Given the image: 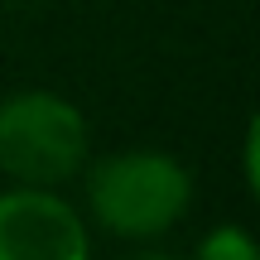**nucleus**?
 I'll use <instances>...</instances> for the list:
<instances>
[{
  "mask_svg": "<svg viewBox=\"0 0 260 260\" xmlns=\"http://www.w3.org/2000/svg\"><path fill=\"white\" fill-rule=\"evenodd\" d=\"M82 217L116 241L145 246L164 241L193 212V169L174 149L130 145L102 159H87L82 174Z\"/></svg>",
  "mask_w": 260,
  "mask_h": 260,
  "instance_id": "obj_1",
  "label": "nucleus"
},
{
  "mask_svg": "<svg viewBox=\"0 0 260 260\" xmlns=\"http://www.w3.org/2000/svg\"><path fill=\"white\" fill-rule=\"evenodd\" d=\"M92 159L82 106L48 87L0 96V174L29 188H68Z\"/></svg>",
  "mask_w": 260,
  "mask_h": 260,
  "instance_id": "obj_2",
  "label": "nucleus"
},
{
  "mask_svg": "<svg viewBox=\"0 0 260 260\" xmlns=\"http://www.w3.org/2000/svg\"><path fill=\"white\" fill-rule=\"evenodd\" d=\"M0 260H92V222L63 188L10 183L0 193Z\"/></svg>",
  "mask_w": 260,
  "mask_h": 260,
  "instance_id": "obj_3",
  "label": "nucleus"
},
{
  "mask_svg": "<svg viewBox=\"0 0 260 260\" xmlns=\"http://www.w3.org/2000/svg\"><path fill=\"white\" fill-rule=\"evenodd\" d=\"M193 260H255V236L241 222H217L193 246Z\"/></svg>",
  "mask_w": 260,
  "mask_h": 260,
  "instance_id": "obj_4",
  "label": "nucleus"
},
{
  "mask_svg": "<svg viewBox=\"0 0 260 260\" xmlns=\"http://www.w3.org/2000/svg\"><path fill=\"white\" fill-rule=\"evenodd\" d=\"M255 135H260V121L251 116L246 121V140H241V174H246V188H260V174H255Z\"/></svg>",
  "mask_w": 260,
  "mask_h": 260,
  "instance_id": "obj_5",
  "label": "nucleus"
},
{
  "mask_svg": "<svg viewBox=\"0 0 260 260\" xmlns=\"http://www.w3.org/2000/svg\"><path fill=\"white\" fill-rule=\"evenodd\" d=\"M130 260H178V255H169V251H159V246H149V241H145V246H140V251L130 255Z\"/></svg>",
  "mask_w": 260,
  "mask_h": 260,
  "instance_id": "obj_6",
  "label": "nucleus"
}]
</instances>
